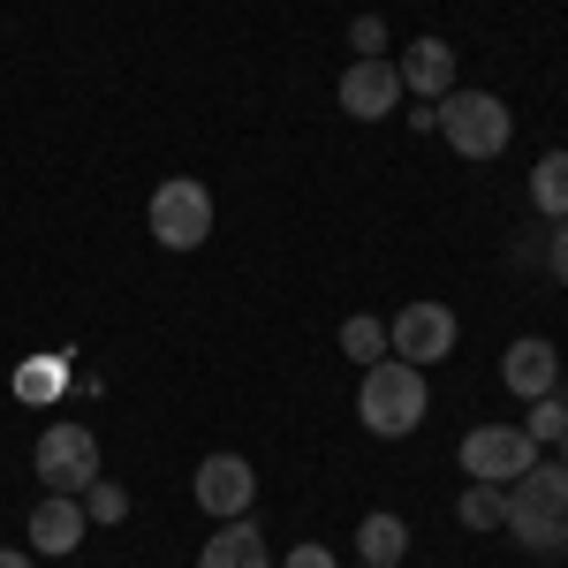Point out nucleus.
<instances>
[{
	"label": "nucleus",
	"instance_id": "obj_1",
	"mask_svg": "<svg viewBox=\"0 0 568 568\" xmlns=\"http://www.w3.org/2000/svg\"><path fill=\"white\" fill-rule=\"evenodd\" d=\"M508 538L524 554H568V463H530L508 485Z\"/></svg>",
	"mask_w": 568,
	"mask_h": 568
},
{
	"label": "nucleus",
	"instance_id": "obj_2",
	"mask_svg": "<svg viewBox=\"0 0 568 568\" xmlns=\"http://www.w3.org/2000/svg\"><path fill=\"white\" fill-rule=\"evenodd\" d=\"M425 409H433V387H425V372H417V364H402V356H379V364H364L356 417H364V433H372V439L417 433V425H425Z\"/></svg>",
	"mask_w": 568,
	"mask_h": 568
},
{
	"label": "nucleus",
	"instance_id": "obj_3",
	"mask_svg": "<svg viewBox=\"0 0 568 568\" xmlns=\"http://www.w3.org/2000/svg\"><path fill=\"white\" fill-rule=\"evenodd\" d=\"M439 136L455 144V160H500L508 152V136H516V114H508V99H493V91H447L439 99Z\"/></svg>",
	"mask_w": 568,
	"mask_h": 568
},
{
	"label": "nucleus",
	"instance_id": "obj_4",
	"mask_svg": "<svg viewBox=\"0 0 568 568\" xmlns=\"http://www.w3.org/2000/svg\"><path fill=\"white\" fill-rule=\"evenodd\" d=\"M144 227H152V243H160V251H197V243L213 235V190H205V182H190V175L160 182V190H152V205H144Z\"/></svg>",
	"mask_w": 568,
	"mask_h": 568
},
{
	"label": "nucleus",
	"instance_id": "obj_5",
	"mask_svg": "<svg viewBox=\"0 0 568 568\" xmlns=\"http://www.w3.org/2000/svg\"><path fill=\"white\" fill-rule=\"evenodd\" d=\"M31 470H39L45 493H77L84 500L91 478H99V433L91 425H45L39 447H31Z\"/></svg>",
	"mask_w": 568,
	"mask_h": 568
},
{
	"label": "nucleus",
	"instance_id": "obj_6",
	"mask_svg": "<svg viewBox=\"0 0 568 568\" xmlns=\"http://www.w3.org/2000/svg\"><path fill=\"white\" fill-rule=\"evenodd\" d=\"M455 311L447 304H402L387 318V356H402V364H417V372H433V364H447L455 356Z\"/></svg>",
	"mask_w": 568,
	"mask_h": 568
},
{
	"label": "nucleus",
	"instance_id": "obj_7",
	"mask_svg": "<svg viewBox=\"0 0 568 568\" xmlns=\"http://www.w3.org/2000/svg\"><path fill=\"white\" fill-rule=\"evenodd\" d=\"M538 463V447H530L524 425H478V433H463V470L478 485H516Z\"/></svg>",
	"mask_w": 568,
	"mask_h": 568
},
{
	"label": "nucleus",
	"instance_id": "obj_8",
	"mask_svg": "<svg viewBox=\"0 0 568 568\" xmlns=\"http://www.w3.org/2000/svg\"><path fill=\"white\" fill-rule=\"evenodd\" d=\"M190 493H197V508L213 516V524H235V516H251V500H258V470L243 463V455H205L197 463V478H190Z\"/></svg>",
	"mask_w": 568,
	"mask_h": 568
},
{
	"label": "nucleus",
	"instance_id": "obj_9",
	"mask_svg": "<svg viewBox=\"0 0 568 568\" xmlns=\"http://www.w3.org/2000/svg\"><path fill=\"white\" fill-rule=\"evenodd\" d=\"M334 99H342V114H356V122H387L409 91H402V69H394L387 53H372V61H349L342 69V91Z\"/></svg>",
	"mask_w": 568,
	"mask_h": 568
},
{
	"label": "nucleus",
	"instance_id": "obj_10",
	"mask_svg": "<svg viewBox=\"0 0 568 568\" xmlns=\"http://www.w3.org/2000/svg\"><path fill=\"white\" fill-rule=\"evenodd\" d=\"M500 387L524 394V402L554 394V387H561V349H554L546 334H524V342H508V356H500Z\"/></svg>",
	"mask_w": 568,
	"mask_h": 568
},
{
	"label": "nucleus",
	"instance_id": "obj_11",
	"mask_svg": "<svg viewBox=\"0 0 568 568\" xmlns=\"http://www.w3.org/2000/svg\"><path fill=\"white\" fill-rule=\"evenodd\" d=\"M23 530H31V554H77V546L91 538V516H84L77 493H45Z\"/></svg>",
	"mask_w": 568,
	"mask_h": 568
},
{
	"label": "nucleus",
	"instance_id": "obj_12",
	"mask_svg": "<svg viewBox=\"0 0 568 568\" xmlns=\"http://www.w3.org/2000/svg\"><path fill=\"white\" fill-rule=\"evenodd\" d=\"M394 69H402V91H417V99H447V91H455V45H447V39H409V53H402Z\"/></svg>",
	"mask_w": 568,
	"mask_h": 568
},
{
	"label": "nucleus",
	"instance_id": "obj_13",
	"mask_svg": "<svg viewBox=\"0 0 568 568\" xmlns=\"http://www.w3.org/2000/svg\"><path fill=\"white\" fill-rule=\"evenodd\" d=\"M197 568H273V554H265V538L251 530V516H235L227 530H213V538H205Z\"/></svg>",
	"mask_w": 568,
	"mask_h": 568
},
{
	"label": "nucleus",
	"instance_id": "obj_14",
	"mask_svg": "<svg viewBox=\"0 0 568 568\" xmlns=\"http://www.w3.org/2000/svg\"><path fill=\"white\" fill-rule=\"evenodd\" d=\"M402 554H409V524H402L394 508H372L364 530H356V561L364 568H402Z\"/></svg>",
	"mask_w": 568,
	"mask_h": 568
},
{
	"label": "nucleus",
	"instance_id": "obj_15",
	"mask_svg": "<svg viewBox=\"0 0 568 568\" xmlns=\"http://www.w3.org/2000/svg\"><path fill=\"white\" fill-rule=\"evenodd\" d=\"M530 205H538L546 220H568V144L530 168Z\"/></svg>",
	"mask_w": 568,
	"mask_h": 568
},
{
	"label": "nucleus",
	"instance_id": "obj_16",
	"mask_svg": "<svg viewBox=\"0 0 568 568\" xmlns=\"http://www.w3.org/2000/svg\"><path fill=\"white\" fill-rule=\"evenodd\" d=\"M342 356H349L356 372H364V364H379V356H387V326H379V318H364V311L342 318Z\"/></svg>",
	"mask_w": 568,
	"mask_h": 568
},
{
	"label": "nucleus",
	"instance_id": "obj_17",
	"mask_svg": "<svg viewBox=\"0 0 568 568\" xmlns=\"http://www.w3.org/2000/svg\"><path fill=\"white\" fill-rule=\"evenodd\" d=\"M463 524L470 530H500L508 524V485H478L470 478V493H463Z\"/></svg>",
	"mask_w": 568,
	"mask_h": 568
},
{
	"label": "nucleus",
	"instance_id": "obj_18",
	"mask_svg": "<svg viewBox=\"0 0 568 568\" xmlns=\"http://www.w3.org/2000/svg\"><path fill=\"white\" fill-rule=\"evenodd\" d=\"M524 433H530V447H561L568 402H561V394H538V402H530V417H524Z\"/></svg>",
	"mask_w": 568,
	"mask_h": 568
},
{
	"label": "nucleus",
	"instance_id": "obj_19",
	"mask_svg": "<svg viewBox=\"0 0 568 568\" xmlns=\"http://www.w3.org/2000/svg\"><path fill=\"white\" fill-rule=\"evenodd\" d=\"M84 516H91V524H122V516H130V493H122L114 478H91V493H84Z\"/></svg>",
	"mask_w": 568,
	"mask_h": 568
},
{
	"label": "nucleus",
	"instance_id": "obj_20",
	"mask_svg": "<svg viewBox=\"0 0 568 568\" xmlns=\"http://www.w3.org/2000/svg\"><path fill=\"white\" fill-rule=\"evenodd\" d=\"M349 45H356V61H372V53L387 45V23H379V16H356V23H349Z\"/></svg>",
	"mask_w": 568,
	"mask_h": 568
},
{
	"label": "nucleus",
	"instance_id": "obj_21",
	"mask_svg": "<svg viewBox=\"0 0 568 568\" xmlns=\"http://www.w3.org/2000/svg\"><path fill=\"white\" fill-rule=\"evenodd\" d=\"M61 387V364H23L16 372V394H53Z\"/></svg>",
	"mask_w": 568,
	"mask_h": 568
},
{
	"label": "nucleus",
	"instance_id": "obj_22",
	"mask_svg": "<svg viewBox=\"0 0 568 568\" xmlns=\"http://www.w3.org/2000/svg\"><path fill=\"white\" fill-rule=\"evenodd\" d=\"M546 273H554V281L568 288V220L554 227V235H546Z\"/></svg>",
	"mask_w": 568,
	"mask_h": 568
},
{
	"label": "nucleus",
	"instance_id": "obj_23",
	"mask_svg": "<svg viewBox=\"0 0 568 568\" xmlns=\"http://www.w3.org/2000/svg\"><path fill=\"white\" fill-rule=\"evenodd\" d=\"M281 568H342V561H334L326 546H296V554H288V561H281Z\"/></svg>",
	"mask_w": 568,
	"mask_h": 568
},
{
	"label": "nucleus",
	"instance_id": "obj_24",
	"mask_svg": "<svg viewBox=\"0 0 568 568\" xmlns=\"http://www.w3.org/2000/svg\"><path fill=\"white\" fill-rule=\"evenodd\" d=\"M409 130H417V136L439 130V99H417V106H409Z\"/></svg>",
	"mask_w": 568,
	"mask_h": 568
},
{
	"label": "nucleus",
	"instance_id": "obj_25",
	"mask_svg": "<svg viewBox=\"0 0 568 568\" xmlns=\"http://www.w3.org/2000/svg\"><path fill=\"white\" fill-rule=\"evenodd\" d=\"M0 568H31V554H8V546H0Z\"/></svg>",
	"mask_w": 568,
	"mask_h": 568
},
{
	"label": "nucleus",
	"instance_id": "obj_26",
	"mask_svg": "<svg viewBox=\"0 0 568 568\" xmlns=\"http://www.w3.org/2000/svg\"><path fill=\"white\" fill-rule=\"evenodd\" d=\"M561 463H568V433H561Z\"/></svg>",
	"mask_w": 568,
	"mask_h": 568
}]
</instances>
